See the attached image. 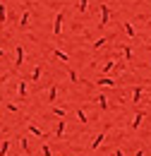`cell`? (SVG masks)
<instances>
[{
  "mask_svg": "<svg viewBox=\"0 0 151 156\" xmlns=\"http://www.w3.org/2000/svg\"><path fill=\"white\" fill-rule=\"evenodd\" d=\"M60 27H62V15H58L55 20V34H60Z\"/></svg>",
  "mask_w": 151,
  "mask_h": 156,
  "instance_id": "cell-1",
  "label": "cell"
},
{
  "mask_svg": "<svg viewBox=\"0 0 151 156\" xmlns=\"http://www.w3.org/2000/svg\"><path fill=\"white\" fill-rule=\"evenodd\" d=\"M79 10H82V12L86 10V0H79Z\"/></svg>",
  "mask_w": 151,
  "mask_h": 156,
  "instance_id": "cell-2",
  "label": "cell"
}]
</instances>
